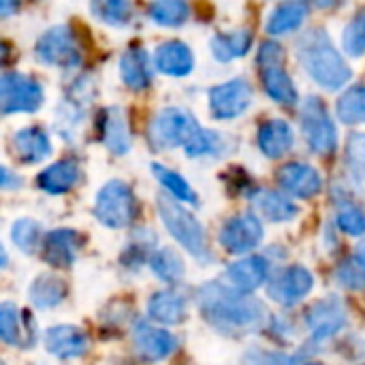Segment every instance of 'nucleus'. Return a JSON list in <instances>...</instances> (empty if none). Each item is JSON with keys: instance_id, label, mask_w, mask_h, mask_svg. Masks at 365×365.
Returning <instances> with one entry per match:
<instances>
[{"instance_id": "obj_35", "label": "nucleus", "mask_w": 365, "mask_h": 365, "mask_svg": "<svg viewBox=\"0 0 365 365\" xmlns=\"http://www.w3.org/2000/svg\"><path fill=\"white\" fill-rule=\"evenodd\" d=\"M152 173L158 180V184L169 192V197H173L180 203H188V205H199V197L192 190V186L188 184V180H184L178 171L167 169L160 163L152 165Z\"/></svg>"}, {"instance_id": "obj_27", "label": "nucleus", "mask_w": 365, "mask_h": 365, "mask_svg": "<svg viewBox=\"0 0 365 365\" xmlns=\"http://www.w3.org/2000/svg\"><path fill=\"white\" fill-rule=\"evenodd\" d=\"M261 83L265 94L284 107H295L299 103V92L295 88L293 77L284 68V64H274V66H263L261 68Z\"/></svg>"}, {"instance_id": "obj_22", "label": "nucleus", "mask_w": 365, "mask_h": 365, "mask_svg": "<svg viewBox=\"0 0 365 365\" xmlns=\"http://www.w3.org/2000/svg\"><path fill=\"white\" fill-rule=\"evenodd\" d=\"M250 201H252V205L257 210V216L261 220H267V222H274V225L291 222V220H295L299 216V207L282 190L259 188V190H255L250 195Z\"/></svg>"}, {"instance_id": "obj_46", "label": "nucleus", "mask_w": 365, "mask_h": 365, "mask_svg": "<svg viewBox=\"0 0 365 365\" xmlns=\"http://www.w3.org/2000/svg\"><path fill=\"white\" fill-rule=\"evenodd\" d=\"M349 0H312V4L321 11H334V9H340L342 4H346Z\"/></svg>"}, {"instance_id": "obj_11", "label": "nucleus", "mask_w": 365, "mask_h": 365, "mask_svg": "<svg viewBox=\"0 0 365 365\" xmlns=\"http://www.w3.org/2000/svg\"><path fill=\"white\" fill-rule=\"evenodd\" d=\"M34 56L49 66L71 68L81 62L79 43L68 26H53L36 41Z\"/></svg>"}, {"instance_id": "obj_40", "label": "nucleus", "mask_w": 365, "mask_h": 365, "mask_svg": "<svg viewBox=\"0 0 365 365\" xmlns=\"http://www.w3.org/2000/svg\"><path fill=\"white\" fill-rule=\"evenodd\" d=\"M342 51L349 58L365 56V9L342 28Z\"/></svg>"}, {"instance_id": "obj_7", "label": "nucleus", "mask_w": 365, "mask_h": 365, "mask_svg": "<svg viewBox=\"0 0 365 365\" xmlns=\"http://www.w3.org/2000/svg\"><path fill=\"white\" fill-rule=\"evenodd\" d=\"M263 240H265V227L255 212H244L227 218L218 233L220 246L229 255H237V257L257 250L263 244Z\"/></svg>"}, {"instance_id": "obj_13", "label": "nucleus", "mask_w": 365, "mask_h": 365, "mask_svg": "<svg viewBox=\"0 0 365 365\" xmlns=\"http://www.w3.org/2000/svg\"><path fill=\"white\" fill-rule=\"evenodd\" d=\"M349 323L346 306L340 297H323L314 302L306 312V327L314 342H327L340 334Z\"/></svg>"}, {"instance_id": "obj_45", "label": "nucleus", "mask_w": 365, "mask_h": 365, "mask_svg": "<svg viewBox=\"0 0 365 365\" xmlns=\"http://www.w3.org/2000/svg\"><path fill=\"white\" fill-rule=\"evenodd\" d=\"M19 184H21V180L13 171H9L6 167L0 165V188L13 190V188H19Z\"/></svg>"}, {"instance_id": "obj_18", "label": "nucleus", "mask_w": 365, "mask_h": 365, "mask_svg": "<svg viewBox=\"0 0 365 365\" xmlns=\"http://www.w3.org/2000/svg\"><path fill=\"white\" fill-rule=\"evenodd\" d=\"M83 246V235L75 229H56L43 240V259L56 269H68Z\"/></svg>"}, {"instance_id": "obj_4", "label": "nucleus", "mask_w": 365, "mask_h": 365, "mask_svg": "<svg viewBox=\"0 0 365 365\" xmlns=\"http://www.w3.org/2000/svg\"><path fill=\"white\" fill-rule=\"evenodd\" d=\"M299 130L312 154L331 156L338 150L340 135L336 120L331 118L325 101L317 94H308L299 103Z\"/></svg>"}, {"instance_id": "obj_16", "label": "nucleus", "mask_w": 365, "mask_h": 365, "mask_svg": "<svg viewBox=\"0 0 365 365\" xmlns=\"http://www.w3.org/2000/svg\"><path fill=\"white\" fill-rule=\"evenodd\" d=\"M133 340H135L137 353L148 361H163L169 355H173L175 349H178V338L171 331H167L163 327H156V325H152L150 321H143V319L135 321Z\"/></svg>"}, {"instance_id": "obj_53", "label": "nucleus", "mask_w": 365, "mask_h": 365, "mask_svg": "<svg viewBox=\"0 0 365 365\" xmlns=\"http://www.w3.org/2000/svg\"><path fill=\"white\" fill-rule=\"evenodd\" d=\"M359 365H365V364H359Z\"/></svg>"}, {"instance_id": "obj_32", "label": "nucleus", "mask_w": 365, "mask_h": 365, "mask_svg": "<svg viewBox=\"0 0 365 365\" xmlns=\"http://www.w3.org/2000/svg\"><path fill=\"white\" fill-rule=\"evenodd\" d=\"M154 246H156V233H152L150 229H137L120 255L122 267L133 269V272L141 269V265H145L150 261L152 252L156 250Z\"/></svg>"}, {"instance_id": "obj_23", "label": "nucleus", "mask_w": 365, "mask_h": 365, "mask_svg": "<svg viewBox=\"0 0 365 365\" xmlns=\"http://www.w3.org/2000/svg\"><path fill=\"white\" fill-rule=\"evenodd\" d=\"M81 180V167L75 158H64L36 175V186L47 195H64L73 190Z\"/></svg>"}, {"instance_id": "obj_24", "label": "nucleus", "mask_w": 365, "mask_h": 365, "mask_svg": "<svg viewBox=\"0 0 365 365\" xmlns=\"http://www.w3.org/2000/svg\"><path fill=\"white\" fill-rule=\"evenodd\" d=\"M154 66L169 77H186L195 68L192 49L182 41H167L154 53Z\"/></svg>"}, {"instance_id": "obj_12", "label": "nucleus", "mask_w": 365, "mask_h": 365, "mask_svg": "<svg viewBox=\"0 0 365 365\" xmlns=\"http://www.w3.org/2000/svg\"><path fill=\"white\" fill-rule=\"evenodd\" d=\"M276 182L280 190L291 199H314L325 186L321 171L304 160H291L280 165L276 171Z\"/></svg>"}, {"instance_id": "obj_25", "label": "nucleus", "mask_w": 365, "mask_h": 365, "mask_svg": "<svg viewBox=\"0 0 365 365\" xmlns=\"http://www.w3.org/2000/svg\"><path fill=\"white\" fill-rule=\"evenodd\" d=\"M310 15V9L304 0H287L280 2L267 17L265 21V32L269 36H287L293 34L297 30H302V26L306 24Z\"/></svg>"}, {"instance_id": "obj_10", "label": "nucleus", "mask_w": 365, "mask_h": 365, "mask_svg": "<svg viewBox=\"0 0 365 365\" xmlns=\"http://www.w3.org/2000/svg\"><path fill=\"white\" fill-rule=\"evenodd\" d=\"M43 105V88L24 73L0 75V113H32Z\"/></svg>"}, {"instance_id": "obj_9", "label": "nucleus", "mask_w": 365, "mask_h": 365, "mask_svg": "<svg viewBox=\"0 0 365 365\" xmlns=\"http://www.w3.org/2000/svg\"><path fill=\"white\" fill-rule=\"evenodd\" d=\"M267 297L278 306H297L314 291V276L304 265H287L267 278Z\"/></svg>"}, {"instance_id": "obj_49", "label": "nucleus", "mask_w": 365, "mask_h": 365, "mask_svg": "<svg viewBox=\"0 0 365 365\" xmlns=\"http://www.w3.org/2000/svg\"><path fill=\"white\" fill-rule=\"evenodd\" d=\"M6 263H9V255H6L4 246L0 244V269H4V267H6Z\"/></svg>"}, {"instance_id": "obj_26", "label": "nucleus", "mask_w": 365, "mask_h": 365, "mask_svg": "<svg viewBox=\"0 0 365 365\" xmlns=\"http://www.w3.org/2000/svg\"><path fill=\"white\" fill-rule=\"evenodd\" d=\"M11 148H13L15 156L26 165L41 163L51 154V141H49L47 133L38 126H26V128L17 130L13 135Z\"/></svg>"}, {"instance_id": "obj_47", "label": "nucleus", "mask_w": 365, "mask_h": 365, "mask_svg": "<svg viewBox=\"0 0 365 365\" xmlns=\"http://www.w3.org/2000/svg\"><path fill=\"white\" fill-rule=\"evenodd\" d=\"M19 4H21V0H0V17L13 15L19 9Z\"/></svg>"}, {"instance_id": "obj_30", "label": "nucleus", "mask_w": 365, "mask_h": 365, "mask_svg": "<svg viewBox=\"0 0 365 365\" xmlns=\"http://www.w3.org/2000/svg\"><path fill=\"white\" fill-rule=\"evenodd\" d=\"M331 197H336V227L351 237L365 235V210L353 199V192L338 186Z\"/></svg>"}, {"instance_id": "obj_21", "label": "nucleus", "mask_w": 365, "mask_h": 365, "mask_svg": "<svg viewBox=\"0 0 365 365\" xmlns=\"http://www.w3.org/2000/svg\"><path fill=\"white\" fill-rule=\"evenodd\" d=\"M295 128L284 118H272L257 130V145L263 156L276 160L287 156L295 145Z\"/></svg>"}, {"instance_id": "obj_37", "label": "nucleus", "mask_w": 365, "mask_h": 365, "mask_svg": "<svg viewBox=\"0 0 365 365\" xmlns=\"http://www.w3.org/2000/svg\"><path fill=\"white\" fill-rule=\"evenodd\" d=\"M186 156L190 158H201V156H220L225 152V137L216 130L210 128H199L188 143L184 145Z\"/></svg>"}, {"instance_id": "obj_43", "label": "nucleus", "mask_w": 365, "mask_h": 365, "mask_svg": "<svg viewBox=\"0 0 365 365\" xmlns=\"http://www.w3.org/2000/svg\"><path fill=\"white\" fill-rule=\"evenodd\" d=\"M346 163L351 171L365 180V133H353L346 139Z\"/></svg>"}, {"instance_id": "obj_29", "label": "nucleus", "mask_w": 365, "mask_h": 365, "mask_svg": "<svg viewBox=\"0 0 365 365\" xmlns=\"http://www.w3.org/2000/svg\"><path fill=\"white\" fill-rule=\"evenodd\" d=\"M120 73H122V81L130 90H148L154 75L148 51L139 45L126 49L124 56L120 58Z\"/></svg>"}, {"instance_id": "obj_5", "label": "nucleus", "mask_w": 365, "mask_h": 365, "mask_svg": "<svg viewBox=\"0 0 365 365\" xmlns=\"http://www.w3.org/2000/svg\"><path fill=\"white\" fill-rule=\"evenodd\" d=\"M139 203L133 188L122 180L107 182L94 201V216L107 229H126L137 220Z\"/></svg>"}, {"instance_id": "obj_48", "label": "nucleus", "mask_w": 365, "mask_h": 365, "mask_svg": "<svg viewBox=\"0 0 365 365\" xmlns=\"http://www.w3.org/2000/svg\"><path fill=\"white\" fill-rule=\"evenodd\" d=\"M9 58H11V47L4 41H0V66H4L9 62Z\"/></svg>"}, {"instance_id": "obj_33", "label": "nucleus", "mask_w": 365, "mask_h": 365, "mask_svg": "<svg viewBox=\"0 0 365 365\" xmlns=\"http://www.w3.org/2000/svg\"><path fill=\"white\" fill-rule=\"evenodd\" d=\"M152 274L167 282V284H180L184 280V274H186V265H184V259L173 250V248H156L148 261Z\"/></svg>"}, {"instance_id": "obj_19", "label": "nucleus", "mask_w": 365, "mask_h": 365, "mask_svg": "<svg viewBox=\"0 0 365 365\" xmlns=\"http://www.w3.org/2000/svg\"><path fill=\"white\" fill-rule=\"evenodd\" d=\"M45 349L49 355L68 361L88 353L90 338L83 329L75 325H56L45 331Z\"/></svg>"}, {"instance_id": "obj_44", "label": "nucleus", "mask_w": 365, "mask_h": 365, "mask_svg": "<svg viewBox=\"0 0 365 365\" xmlns=\"http://www.w3.org/2000/svg\"><path fill=\"white\" fill-rule=\"evenodd\" d=\"M257 64L263 66H274V64H284V47L276 41H265L259 47L257 53Z\"/></svg>"}, {"instance_id": "obj_1", "label": "nucleus", "mask_w": 365, "mask_h": 365, "mask_svg": "<svg viewBox=\"0 0 365 365\" xmlns=\"http://www.w3.org/2000/svg\"><path fill=\"white\" fill-rule=\"evenodd\" d=\"M195 302L203 321L222 336H250L261 331L267 323V308L261 299L218 280L201 284L195 293Z\"/></svg>"}, {"instance_id": "obj_3", "label": "nucleus", "mask_w": 365, "mask_h": 365, "mask_svg": "<svg viewBox=\"0 0 365 365\" xmlns=\"http://www.w3.org/2000/svg\"><path fill=\"white\" fill-rule=\"evenodd\" d=\"M156 203H158V216L165 229L171 233V237L201 265H210L214 261V255L207 244V233L203 225L197 220V216L190 214L180 201L167 195H160Z\"/></svg>"}, {"instance_id": "obj_38", "label": "nucleus", "mask_w": 365, "mask_h": 365, "mask_svg": "<svg viewBox=\"0 0 365 365\" xmlns=\"http://www.w3.org/2000/svg\"><path fill=\"white\" fill-rule=\"evenodd\" d=\"M92 15L109 26H126L133 17V0H92Z\"/></svg>"}, {"instance_id": "obj_39", "label": "nucleus", "mask_w": 365, "mask_h": 365, "mask_svg": "<svg viewBox=\"0 0 365 365\" xmlns=\"http://www.w3.org/2000/svg\"><path fill=\"white\" fill-rule=\"evenodd\" d=\"M11 240L13 244L26 252V255H32L38 246H41V240H43V227L41 222L32 220V218H19L13 222L11 227Z\"/></svg>"}, {"instance_id": "obj_2", "label": "nucleus", "mask_w": 365, "mask_h": 365, "mask_svg": "<svg viewBox=\"0 0 365 365\" xmlns=\"http://www.w3.org/2000/svg\"><path fill=\"white\" fill-rule=\"evenodd\" d=\"M297 62L304 73L323 90L338 92L353 79V68L321 26L306 30L297 41Z\"/></svg>"}, {"instance_id": "obj_34", "label": "nucleus", "mask_w": 365, "mask_h": 365, "mask_svg": "<svg viewBox=\"0 0 365 365\" xmlns=\"http://www.w3.org/2000/svg\"><path fill=\"white\" fill-rule=\"evenodd\" d=\"M336 115L342 124L361 126L365 124V86L357 83L342 92L336 103Z\"/></svg>"}, {"instance_id": "obj_20", "label": "nucleus", "mask_w": 365, "mask_h": 365, "mask_svg": "<svg viewBox=\"0 0 365 365\" xmlns=\"http://www.w3.org/2000/svg\"><path fill=\"white\" fill-rule=\"evenodd\" d=\"M98 135L111 154L115 156L126 154L133 143L126 111L122 107H105L98 118Z\"/></svg>"}, {"instance_id": "obj_36", "label": "nucleus", "mask_w": 365, "mask_h": 365, "mask_svg": "<svg viewBox=\"0 0 365 365\" xmlns=\"http://www.w3.org/2000/svg\"><path fill=\"white\" fill-rule=\"evenodd\" d=\"M150 17L165 28H178L188 21L190 4L188 0H152Z\"/></svg>"}, {"instance_id": "obj_15", "label": "nucleus", "mask_w": 365, "mask_h": 365, "mask_svg": "<svg viewBox=\"0 0 365 365\" xmlns=\"http://www.w3.org/2000/svg\"><path fill=\"white\" fill-rule=\"evenodd\" d=\"M269 269L272 267H269L267 257H261V255L248 257L246 255L225 269L222 280H225V284H229L231 289H235L240 293H252L267 282Z\"/></svg>"}, {"instance_id": "obj_31", "label": "nucleus", "mask_w": 365, "mask_h": 365, "mask_svg": "<svg viewBox=\"0 0 365 365\" xmlns=\"http://www.w3.org/2000/svg\"><path fill=\"white\" fill-rule=\"evenodd\" d=\"M68 295V284L56 276V274H41L32 280L28 289V297L34 308L38 310H51L58 308Z\"/></svg>"}, {"instance_id": "obj_52", "label": "nucleus", "mask_w": 365, "mask_h": 365, "mask_svg": "<svg viewBox=\"0 0 365 365\" xmlns=\"http://www.w3.org/2000/svg\"><path fill=\"white\" fill-rule=\"evenodd\" d=\"M0 365H6V364H4V361H2V359H0Z\"/></svg>"}, {"instance_id": "obj_8", "label": "nucleus", "mask_w": 365, "mask_h": 365, "mask_svg": "<svg viewBox=\"0 0 365 365\" xmlns=\"http://www.w3.org/2000/svg\"><path fill=\"white\" fill-rule=\"evenodd\" d=\"M252 98H255L252 86L244 77H233L225 83L214 86L207 92L210 113L214 120H220V122H231L244 115L250 109Z\"/></svg>"}, {"instance_id": "obj_6", "label": "nucleus", "mask_w": 365, "mask_h": 365, "mask_svg": "<svg viewBox=\"0 0 365 365\" xmlns=\"http://www.w3.org/2000/svg\"><path fill=\"white\" fill-rule=\"evenodd\" d=\"M199 128L201 124L190 111L182 107H165L152 118L148 137L154 150H173L184 148Z\"/></svg>"}, {"instance_id": "obj_51", "label": "nucleus", "mask_w": 365, "mask_h": 365, "mask_svg": "<svg viewBox=\"0 0 365 365\" xmlns=\"http://www.w3.org/2000/svg\"><path fill=\"white\" fill-rule=\"evenodd\" d=\"M302 365H323V364H302Z\"/></svg>"}, {"instance_id": "obj_50", "label": "nucleus", "mask_w": 365, "mask_h": 365, "mask_svg": "<svg viewBox=\"0 0 365 365\" xmlns=\"http://www.w3.org/2000/svg\"><path fill=\"white\" fill-rule=\"evenodd\" d=\"M355 257H357V259H359V261L365 265V244H361V246L357 248V255H355Z\"/></svg>"}, {"instance_id": "obj_28", "label": "nucleus", "mask_w": 365, "mask_h": 365, "mask_svg": "<svg viewBox=\"0 0 365 365\" xmlns=\"http://www.w3.org/2000/svg\"><path fill=\"white\" fill-rule=\"evenodd\" d=\"M252 43H255L252 30L237 28V30H231V32H218V34H214L212 41H210V49H212V56L218 62L227 64V62H233V60L244 58L252 49Z\"/></svg>"}, {"instance_id": "obj_42", "label": "nucleus", "mask_w": 365, "mask_h": 365, "mask_svg": "<svg viewBox=\"0 0 365 365\" xmlns=\"http://www.w3.org/2000/svg\"><path fill=\"white\" fill-rule=\"evenodd\" d=\"M244 365H302L293 355L267 349H248L242 357Z\"/></svg>"}, {"instance_id": "obj_17", "label": "nucleus", "mask_w": 365, "mask_h": 365, "mask_svg": "<svg viewBox=\"0 0 365 365\" xmlns=\"http://www.w3.org/2000/svg\"><path fill=\"white\" fill-rule=\"evenodd\" d=\"M148 317H150V321H154L158 325H167V327L184 323L188 317L186 293L178 284L156 291L148 302Z\"/></svg>"}, {"instance_id": "obj_41", "label": "nucleus", "mask_w": 365, "mask_h": 365, "mask_svg": "<svg viewBox=\"0 0 365 365\" xmlns=\"http://www.w3.org/2000/svg\"><path fill=\"white\" fill-rule=\"evenodd\" d=\"M336 280L349 291H361L365 289V265L357 257L342 261L336 269Z\"/></svg>"}, {"instance_id": "obj_14", "label": "nucleus", "mask_w": 365, "mask_h": 365, "mask_svg": "<svg viewBox=\"0 0 365 365\" xmlns=\"http://www.w3.org/2000/svg\"><path fill=\"white\" fill-rule=\"evenodd\" d=\"M0 342L28 351L36 344V323L13 302L0 304Z\"/></svg>"}]
</instances>
